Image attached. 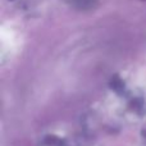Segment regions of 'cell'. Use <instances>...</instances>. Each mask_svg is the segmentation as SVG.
<instances>
[{
    "instance_id": "6da1fadb",
    "label": "cell",
    "mask_w": 146,
    "mask_h": 146,
    "mask_svg": "<svg viewBox=\"0 0 146 146\" xmlns=\"http://www.w3.org/2000/svg\"><path fill=\"white\" fill-rule=\"evenodd\" d=\"M108 101L114 115L124 122L136 123L146 117V90L121 77L109 86Z\"/></svg>"
},
{
    "instance_id": "7a4b0ae2",
    "label": "cell",
    "mask_w": 146,
    "mask_h": 146,
    "mask_svg": "<svg viewBox=\"0 0 146 146\" xmlns=\"http://www.w3.org/2000/svg\"><path fill=\"white\" fill-rule=\"evenodd\" d=\"M41 146H77L76 141L64 132L51 131L42 137Z\"/></svg>"
},
{
    "instance_id": "3957f363",
    "label": "cell",
    "mask_w": 146,
    "mask_h": 146,
    "mask_svg": "<svg viewBox=\"0 0 146 146\" xmlns=\"http://www.w3.org/2000/svg\"><path fill=\"white\" fill-rule=\"evenodd\" d=\"M69 7L76 8L78 10H88L92 9L96 4H98V0H64Z\"/></svg>"
}]
</instances>
